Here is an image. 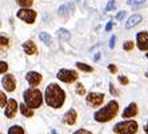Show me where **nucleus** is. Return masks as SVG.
Masks as SVG:
<instances>
[{"mask_svg":"<svg viewBox=\"0 0 148 134\" xmlns=\"http://www.w3.org/2000/svg\"><path fill=\"white\" fill-rule=\"evenodd\" d=\"M44 100L47 105L51 106L52 109H60L66 102V92L58 84L52 83L45 88Z\"/></svg>","mask_w":148,"mask_h":134,"instance_id":"f257e3e1","label":"nucleus"},{"mask_svg":"<svg viewBox=\"0 0 148 134\" xmlns=\"http://www.w3.org/2000/svg\"><path fill=\"white\" fill-rule=\"evenodd\" d=\"M117 112H119V104L117 101L112 100L103 106L101 109H99L97 112H95L93 114V118L96 122H101V124H106V122H110L111 120H114L117 116Z\"/></svg>","mask_w":148,"mask_h":134,"instance_id":"f03ea898","label":"nucleus"},{"mask_svg":"<svg viewBox=\"0 0 148 134\" xmlns=\"http://www.w3.org/2000/svg\"><path fill=\"white\" fill-rule=\"evenodd\" d=\"M23 100H24V104H27L29 108L38 109V108L41 106V104H43V94H41V92L36 86H31L29 89L24 90Z\"/></svg>","mask_w":148,"mask_h":134,"instance_id":"7ed1b4c3","label":"nucleus"},{"mask_svg":"<svg viewBox=\"0 0 148 134\" xmlns=\"http://www.w3.org/2000/svg\"><path fill=\"white\" fill-rule=\"evenodd\" d=\"M139 129V125L136 121L134 120H127V121H121L117 122L114 126V133L115 134H135Z\"/></svg>","mask_w":148,"mask_h":134,"instance_id":"20e7f679","label":"nucleus"},{"mask_svg":"<svg viewBox=\"0 0 148 134\" xmlns=\"http://www.w3.org/2000/svg\"><path fill=\"white\" fill-rule=\"evenodd\" d=\"M56 77H58L60 81H63V83L72 84L77 80L79 74H77L76 70H72V69H60L58 72V74H56Z\"/></svg>","mask_w":148,"mask_h":134,"instance_id":"39448f33","label":"nucleus"},{"mask_svg":"<svg viewBox=\"0 0 148 134\" xmlns=\"http://www.w3.org/2000/svg\"><path fill=\"white\" fill-rule=\"evenodd\" d=\"M104 98H106V96H104L103 93L91 92L86 97V102L90 108H97V106H101V104L104 102Z\"/></svg>","mask_w":148,"mask_h":134,"instance_id":"423d86ee","label":"nucleus"},{"mask_svg":"<svg viewBox=\"0 0 148 134\" xmlns=\"http://www.w3.org/2000/svg\"><path fill=\"white\" fill-rule=\"evenodd\" d=\"M36 16H38L36 11L31 9V8H21V9L17 11V17H19L20 20L28 23V24H32V23H35V19H36Z\"/></svg>","mask_w":148,"mask_h":134,"instance_id":"0eeeda50","label":"nucleus"},{"mask_svg":"<svg viewBox=\"0 0 148 134\" xmlns=\"http://www.w3.org/2000/svg\"><path fill=\"white\" fill-rule=\"evenodd\" d=\"M1 85L5 89V92H14L16 89V79L14 74H3L1 79Z\"/></svg>","mask_w":148,"mask_h":134,"instance_id":"6e6552de","label":"nucleus"},{"mask_svg":"<svg viewBox=\"0 0 148 134\" xmlns=\"http://www.w3.org/2000/svg\"><path fill=\"white\" fill-rule=\"evenodd\" d=\"M19 106H20V105L16 102V100H14V98L8 100L7 106L4 108V116L7 118H14L15 116H16V112H17V108Z\"/></svg>","mask_w":148,"mask_h":134,"instance_id":"1a4fd4ad","label":"nucleus"},{"mask_svg":"<svg viewBox=\"0 0 148 134\" xmlns=\"http://www.w3.org/2000/svg\"><path fill=\"white\" fill-rule=\"evenodd\" d=\"M136 45L140 51H148V31L139 32L136 35Z\"/></svg>","mask_w":148,"mask_h":134,"instance_id":"9d476101","label":"nucleus"},{"mask_svg":"<svg viewBox=\"0 0 148 134\" xmlns=\"http://www.w3.org/2000/svg\"><path fill=\"white\" fill-rule=\"evenodd\" d=\"M25 80H27V83L31 86H38L39 84L41 83L43 77H41V74L39 72L29 70V72H27V74H25Z\"/></svg>","mask_w":148,"mask_h":134,"instance_id":"9b49d317","label":"nucleus"},{"mask_svg":"<svg viewBox=\"0 0 148 134\" xmlns=\"http://www.w3.org/2000/svg\"><path fill=\"white\" fill-rule=\"evenodd\" d=\"M76 120H77V113H76L75 109H69L68 112H66L64 117H63L64 124H67V125H75Z\"/></svg>","mask_w":148,"mask_h":134,"instance_id":"f8f14e48","label":"nucleus"},{"mask_svg":"<svg viewBox=\"0 0 148 134\" xmlns=\"http://www.w3.org/2000/svg\"><path fill=\"white\" fill-rule=\"evenodd\" d=\"M138 112H139L138 105H136L135 102H131L127 108H125V110L123 112V118H132V117H135V116L138 114Z\"/></svg>","mask_w":148,"mask_h":134,"instance_id":"ddd939ff","label":"nucleus"},{"mask_svg":"<svg viewBox=\"0 0 148 134\" xmlns=\"http://www.w3.org/2000/svg\"><path fill=\"white\" fill-rule=\"evenodd\" d=\"M23 49H24V52L29 56L36 55V52H38V47H36V44H35L32 40H28V41L23 43Z\"/></svg>","mask_w":148,"mask_h":134,"instance_id":"4468645a","label":"nucleus"},{"mask_svg":"<svg viewBox=\"0 0 148 134\" xmlns=\"http://www.w3.org/2000/svg\"><path fill=\"white\" fill-rule=\"evenodd\" d=\"M141 21V16L140 15H134V16H131L130 19H128V21L125 23V28H134L135 25H138L139 23Z\"/></svg>","mask_w":148,"mask_h":134,"instance_id":"2eb2a0df","label":"nucleus"},{"mask_svg":"<svg viewBox=\"0 0 148 134\" xmlns=\"http://www.w3.org/2000/svg\"><path fill=\"white\" fill-rule=\"evenodd\" d=\"M20 112L24 117H34V109L29 108L27 104H20Z\"/></svg>","mask_w":148,"mask_h":134,"instance_id":"dca6fc26","label":"nucleus"},{"mask_svg":"<svg viewBox=\"0 0 148 134\" xmlns=\"http://www.w3.org/2000/svg\"><path fill=\"white\" fill-rule=\"evenodd\" d=\"M76 68L79 69V70H82V72H87V73H91L93 72V68L91 65H88V64H86V62H76Z\"/></svg>","mask_w":148,"mask_h":134,"instance_id":"f3484780","label":"nucleus"},{"mask_svg":"<svg viewBox=\"0 0 148 134\" xmlns=\"http://www.w3.org/2000/svg\"><path fill=\"white\" fill-rule=\"evenodd\" d=\"M72 4H71V5H69V4H66V5H62V7L59 8V15H60V16H68L69 15V11L68 9H72Z\"/></svg>","mask_w":148,"mask_h":134,"instance_id":"a211bd4d","label":"nucleus"},{"mask_svg":"<svg viewBox=\"0 0 148 134\" xmlns=\"http://www.w3.org/2000/svg\"><path fill=\"white\" fill-rule=\"evenodd\" d=\"M8 134H25L24 133V129L19 125H14L8 129Z\"/></svg>","mask_w":148,"mask_h":134,"instance_id":"6ab92c4d","label":"nucleus"},{"mask_svg":"<svg viewBox=\"0 0 148 134\" xmlns=\"http://www.w3.org/2000/svg\"><path fill=\"white\" fill-rule=\"evenodd\" d=\"M39 39H40L43 43H45V44H51V41H52L51 36H49L47 32H41V33L39 35Z\"/></svg>","mask_w":148,"mask_h":134,"instance_id":"aec40b11","label":"nucleus"},{"mask_svg":"<svg viewBox=\"0 0 148 134\" xmlns=\"http://www.w3.org/2000/svg\"><path fill=\"white\" fill-rule=\"evenodd\" d=\"M58 36L60 39H64V40H68L69 37H71V35H69V32L67 31V29H64V28H62V29H59L58 31Z\"/></svg>","mask_w":148,"mask_h":134,"instance_id":"412c9836","label":"nucleus"},{"mask_svg":"<svg viewBox=\"0 0 148 134\" xmlns=\"http://www.w3.org/2000/svg\"><path fill=\"white\" fill-rule=\"evenodd\" d=\"M16 3L23 8H29L34 4V0H16Z\"/></svg>","mask_w":148,"mask_h":134,"instance_id":"4be33fe9","label":"nucleus"},{"mask_svg":"<svg viewBox=\"0 0 148 134\" xmlns=\"http://www.w3.org/2000/svg\"><path fill=\"white\" fill-rule=\"evenodd\" d=\"M134 47H135V43L132 41V40H128V41L124 43L123 49H124V51H127V52H130V51H132V49H134Z\"/></svg>","mask_w":148,"mask_h":134,"instance_id":"5701e85b","label":"nucleus"},{"mask_svg":"<svg viewBox=\"0 0 148 134\" xmlns=\"http://www.w3.org/2000/svg\"><path fill=\"white\" fill-rule=\"evenodd\" d=\"M76 93L79 94V96H84L86 94V88H84V85L83 84H76Z\"/></svg>","mask_w":148,"mask_h":134,"instance_id":"b1692460","label":"nucleus"},{"mask_svg":"<svg viewBox=\"0 0 148 134\" xmlns=\"http://www.w3.org/2000/svg\"><path fill=\"white\" fill-rule=\"evenodd\" d=\"M7 102H8L7 97H5L4 92H1V93H0V106H1V108H5V106H7Z\"/></svg>","mask_w":148,"mask_h":134,"instance_id":"393cba45","label":"nucleus"},{"mask_svg":"<svg viewBox=\"0 0 148 134\" xmlns=\"http://www.w3.org/2000/svg\"><path fill=\"white\" fill-rule=\"evenodd\" d=\"M145 0H127V3L130 5H134V7H139L141 4H144Z\"/></svg>","mask_w":148,"mask_h":134,"instance_id":"a878e982","label":"nucleus"},{"mask_svg":"<svg viewBox=\"0 0 148 134\" xmlns=\"http://www.w3.org/2000/svg\"><path fill=\"white\" fill-rule=\"evenodd\" d=\"M8 70V64L5 61H0V73L5 74V72Z\"/></svg>","mask_w":148,"mask_h":134,"instance_id":"bb28decb","label":"nucleus"},{"mask_svg":"<svg viewBox=\"0 0 148 134\" xmlns=\"http://www.w3.org/2000/svg\"><path fill=\"white\" fill-rule=\"evenodd\" d=\"M117 80H119V83H120L121 85H128V84H130V80H128L125 76H119Z\"/></svg>","mask_w":148,"mask_h":134,"instance_id":"cd10ccee","label":"nucleus"},{"mask_svg":"<svg viewBox=\"0 0 148 134\" xmlns=\"http://www.w3.org/2000/svg\"><path fill=\"white\" fill-rule=\"evenodd\" d=\"M116 8V3H115L114 0H110L107 4V7H106V11H114Z\"/></svg>","mask_w":148,"mask_h":134,"instance_id":"c85d7f7f","label":"nucleus"},{"mask_svg":"<svg viewBox=\"0 0 148 134\" xmlns=\"http://www.w3.org/2000/svg\"><path fill=\"white\" fill-rule=\"evenodd\" d=\"M110 93L112 96H119V90L115 88V85L112 83H110Z\"/></svg>","mask_w":148,"mask_h":134,"instance_id":"c756f323","label":"nucleus"},{"mask_svg":"<svg viewBox=\"0 0 148 134\" xmlns=\"http://www.w3.org/2000/svg\"><path fill=\"white\" fill-rule=\"evenodd\" d=\"M0 41H1V49H4V47H5V48L8 47V41H10V40H8L7 37L1 36V37H0Z\"/></svg>","mask_w":148,"mask_h":134,"instance_id":"7c9ffc66","label":"nucleus"},{"mask_svg":"<svg viewBox=\"0 0 148 134\" xmlns=\"http://www.w3.org/2000/svg\"><path fill=\"white\" fill-rule=\"evenodd\" d=\"M73 134H92V133L88 131V130H86V129H79V130L73 131Z\"/></svg>","mask_w":148,"mask_h":134,"instance_id":"2f4dec72","label":"nucleus"},{"mask_svg":"<svg viewBox=\"0 0 148 134\" xmlns=\"http://www.w3.org/2000/svg\"><path fill=\"white\" fill-rule=\"evenodd\" d=\"M108 70H110V72H112V73H116L117 72L116 65H114V64H110V65H108Z\"/></svg>","mask_w":148,"mask_h":134,"instance_id":"473e14b6","label":"nucleus"},{"mask_svg":"<svg viewBox=\"0 0 148 134\" xmlns=\"http://www.w3.org/2000/svg\"><path fill=\"white\" fill-rule=\"evenodd\" d=\"M124 16H125V12H124V11H121V12H119V14H117L116 19H117V20H121Z\"/></svg>","mask_w":148,"mask_h":134,"instance_id":"72a5a7b5","label":"nucleus"},{"mask_svg":"<svg viewBox=\"0 0 148 134\" xmlns=\"http://www.w3.org/2000/svg\"><path fill=\"white\" fill-rule=\"evenodd\" d=\"M115 47V36H112V37L110 39V48L112 49Z\"/></svg>","mask_w":148,"mask_h":134,"instance_id":"f704fd0d","label":"nucleus"},{"mask_svg":"<svg viewBox=\"0 0 148 134\" xmlns=\"http://www.w3.org/2000/svg\"><path fill=\"white\" fill-rule=\"evenodd\" d=\"M111 29H112V21H110V23L107 24V27H106V31L107 32H110Z\"/></svg>","mask_w":148,"mask_h":134,"instance_id":"c9c22d12","label":"nucleus"},{"mask_svg":"<svg viewBox=\"0 0 148 134\" xmlns=\"http://www.w3.org/2000/svg\"><path fill=\"white\" fill-rule=\"evenodd\" d=\"M144 134H148V121H147V124L144 125Z\"/></svg>","mask_w":148,"mask_h":134,"instance_id":"e433bc0d","label":"nucleus"},{"mask_svg":"<svg viewBox=\"0 0 148 134\" xmlns=\"http://www.w3.org/2000/svg\"><path fill=\"white\" fill-rule=\"evenodd\" d=\"M145 77H147V79H148V70H147V72H145Z\"/></svg>","mask_w":148,"mask_h":134,"instance_id":"4c0bfd02","label":"nucleus"},{"mask_svg":"<svg viewBox=\"0 0 148 134\" xmlns=\"http://www.w3.org/2000/svg\"><path fill=\"white\" fill-rule=\"evenodd\" d=\"M145 57H147V59H148V53H145Z\"/></svg>","mask_w":148,"mask_h":134,"instance_id":"58836bf2","label":"nucleus"},{"mask_svg":"<svg viewBox=\"0 0 148 134\" xmlns=\"http://www.w3.org/2000/svg\"><path fill=\"white\" fill-rule=\"evenodd\" d=\"M76 1H77V3H80V0H76Z\"/></svg>","mask_w":148,"mask_h":134,"instance_id":"ea45409f","label":"nucleus"}]
</instances>
